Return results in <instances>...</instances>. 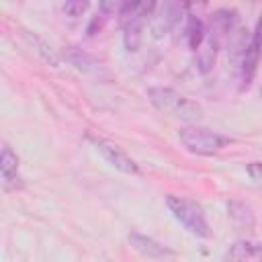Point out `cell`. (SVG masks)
<instances>
[{
	"mask_svg": "<svg viewBox=\"0 0 262 262\" xmlns=\"http://www.w3.org/2000/svg\"><path fill=\"white\" fill-rule=\"evenodd\" d=\"M63 57H66V61H70L76 70H80V72H92V70H96V59L92 57V55H88L86 51H82V49H78V47H68L66 51H63Z\"/></svg>",
	"mask_w": 262,
	"mask_h": 262,
	"instance_id": "cell-14",
	"label": "cell"
},
{
	"mask_svg": "<svg viewBox=\"0 0 262 262\" xmlns=\"http://www.w3.org/2000/svg\"><path fill=\"white\" fill-rule=\"evenodd\" d=\"M121 29H123V43H125V49H127V51H137L139 45H141V29H143V23H141V20L127 23V25H121Z\"/></svg>",
	"mask_w": 262,
	"mask_h": 262,
	"instance_id": "cell-17",
	"label": "cell"
},
{
	"mask_svg": "<svg viewBox=\"0 0 262 262\" xmlns=\"http://www.w3.org/2000/svg\"><path fill=\"white\" fill-rule=\"evenodd\" d=\"M219 43L223 37H231L233 33V12L231 10H217L211 14V31H209Z\"/></svg>",
	"mask_w": 262,
	"mask_h": 262,
	"instance_id": "cell-11",
	"label": "cell"
},
{
	"mask_svg": "<svg viewBox=\"0 0 262 262\" xmlns=\"http://www.w3.org/2000/svg\"><path fill=\"white\" fill-rule=\"evenodd\" d=\"M217 47H219V41H217L211 33H207L203 45L196 49V66H199V70H201L203 74L213 68L215 57H217Z\"/></svg>",
	"mask_w": 262,
	"mask_h": 262,
	"instance_id": "cell-12",
	"label": "cell"
},
{
	"mask_svg": "<svg viewBox=\"0 0 262 262\" xmlns=\"http://www.w3.org/2000/svg\"><path fill=\"white\" fill-rule=\"evenodd\" d=\"M0 174L6 188H14L18 184V158L6 145L2 147V154H0Z\"/></svg>",
	"mask_w": 262,
	"mask_h": 262,
	"instance_id": "cell-9",
	"label": "cell"
},
{
	"mask_svg": "<svg viewBox=\"0 0 262 262\" xmlns=\"http://www.w3.org/2000/svg\"><path fill=\"white\" fill-rule=\"evenodd\" d=\"M178 137L188 151L199 154V156H213V154L221 151L231 141L215 131L205 129V127H182L178 131Z\"/></svg>",
	"mask_w": 262,
	"mask_h": 262,
	"instance_id": "cell-3",
	"label": "cell"
},
{
	"mask_svg": "<svg viewBox=\"0 0 262 262\" xmlns=\"http://www.w3.org/2000/svg\"><path fill=\"white\" fill-rule=\"evenodd\" d=\"M129 242H131V246L139 252V254H143V256H147V258H151V260H164V258H170L174 252L172 250H168L166 246H162V244H158L156 239H151V237H147V235H141V233H137V231H131L129 233Z\"/></svg>",
	"mask_w": 262,
	"mask_h": 262,
	"instance_id": "cell-8",
	"label": "cell"
},
{
	"mask_svg": "<svg viewBox=\"0 0 262 262\" xmlns=\"http://www.w3.org/2000/svg\"><path fill=\"white\" fill-rule=\"evenodd\" d=\"M184 10V4L180 2H172V0H166V2H156L154 6V12L149 16V27H151V33L154 37H164L180 18Z\"/></svg>",
	"mask_w": 262,
	"mask_h": 262,
	"instance_id": "cell-4",
	"label": "cell"
},
{
	"mask_svg": "<svg viewBox=\"0 0 262 262\" xmlns=\"http://www.w3.org/2000/svg\"><path fill=\"white\" fill-rule=\"evenodd\" d=\"M229 262H262V244L237 242L229 250Z\"/></svg>",
	"mask_w": 262,
	"mask_h": 262,
	"instance_id": "cell-10",
	"label": "cell"
},
{
	"mask_svg": "<svg viewBox=\"0 0 262 262\" xmlns=\"http://www.w3.org/2000/svg\"><path fill=\"white\" fill-rule=\"evenodd\" d=\"M205 37H207V31H205L203 20L196 18V16H188V23H186V41H188V47L196 51L203 45Z\"/></svg>",
	"mask_w": 262,
	"mask_h": 262,
	"instance_id": "cell-16",
	"label": "cell"
},
{
	"mask_svg": "<svg viewBox=\"0 0 262 262\" xmlns=\"http://www.w3.org/2000/svg\"><path fill=\"white\" fill-rule=\"evenodd\" d=\"M94 145H96V149L102 154V158H104L113 168H117L119 172H123V174H137V172H139L137 164H135L121 147H117L115 143L104 141V139H94Z\"/></svg>",
	"mask_w": 262,
	"mask_h": 262,
	"instance_id": "cell-5",
	"label": "cell"
},
{
	"mask_svg": "<svg viewBox=\"0 0 262 262\" xmlns=\"http://www.w3.org/2000/svg\"><path fill=\"white\" fill-rule=\"evenodd\" d=\"M227 217H229L231 225L242 233H252L256 227L254 209L244 201H229L227 203Z\"/></svg>",
	"mask_w": 262,
	"mask_h": 262,
	"instance_id": "cell-7",
	"label": "cell"
},
{
	"mask_svg": "<svg viewBox=\"0 0 262 262\" xmlns=\"http://www.w3.org/2000/svg\"><path fill=\"white\" fill-rule=\"evenodd\" d=\"M248 174L252 180H256L258 184H262V162H252L248 164Z\"/></svg>",
	"mask_w": 262,
	"mask_h": 262,
	"instance_id": "cell-19",
	"label": "cell"
},
{
	"mask_svg": "<svg viewBox=\"0 0 262 262\" xmlns=\"http://www.w3.org/2000/svg\"><path fill=\"white\" fill-rule=\"evenodd\" d=\"M147 98L151 100V104H154L158 111L168 113V115H172V117H176V119H180V121L196 123V121L203 119V108H201L194 100H190V98L178 94V92L172 90V88H164V86L149 88V90H147Z\"/></svg>",
	"mask_w": 262,
	"mask_h": 262,
	"instance_id": "cell-1",
	"label": "cell"
},
{
	"mask_svg": "<svg viewBox=\"0 0 262 262\" xmlns=\"http://www.w3.org/2000/svg\"><path fill=\"white\" fill-rule=\"evenodd\" d=\"M246 33H248V31H244V29H235V31L231 33V37H229V57H231V61H233L237 68H242L246 49H248V45H250Z\"/></svg>",
	"mask_w": 262,
	"mask_h": 262,
	"instance_id": "cell-13",
	"label": "cell"
},
{
	"mask_svg": "<svg viewBox=\"0 0 262 262\" xmlns=\"http://www.w3.org/2000/svg\"><path fill=\"white\" fill-rule=\"evenodd\" d=\"M166 205L170 209V213L184 225V229H188L192 235L196 237H207L209 235V225L205 219V213L201 209V205H196L190 199L184 196H174L170 194L166 199Z\"/></svg>",
	"mask_w": 262,
	"mask_h": 262,
	"instance_id": "cell-2",
	"label": "cell"
},
{
	"mask_svg": "<svg viewBox=\"0 0 262 262\" xmlns=\"http://www.w3.org/2000/svg\"><path fill=\"white\" fill-rule=\"evenodd\" d=\"M260 53H262V16L256 25V31L250 39V45L246 49V55H244V61H242V80H244V86L250 84L254 72H256V66H258V59H260Z\"/></svg>",
	"mask_w": 262,
	"mask_h": 262,
	"instance_id": "cell-6",
	"label": "cell"
},
{
	"mask_svg": "<svg viewBox=\"0 0 262 262\" xmlns=\"http://www.w3.org/2000/svg\"><path fill=\"white\" fill-rule=\"evenodd\" d=\"M23 35H25V39H27V41L33 45V49H35V51H37V53H39V55H41V57H43V59H45L49 66L57 68V63H59V57H57V53L51 49V45H49V43H45V41H43L39 35L31 33V31H25Z\"/></svg>",
	"mask_w": 262,
	"mask_h": 262,
	"instance_id": "cell-15",
	"label": "cell"
},
{
	"mask_svg": "<svg viewBox=\"0 0 262 262\" xmlns=\"http://www.w3.org/2000/svg\"><path fill=\"white\" fill-rule=\"evenodd\" d=\"M88 8V2H82V0H70V2H66L63 4V12L68 14V16H82V12Z\"/></svg>",
	"mask_w": 262,
	"mask_h": 262,
	"instance_id": "cell-18",
	"label": "cell"
},
{
	"mask_svg": "<svg viewBox=\"0 0 262 262\" xmlns=\"http://www.w3.org/2000/svg\"><path fill=\"white\" fill-rule=\"evenodd\" d=\"M102 20H104V14H96L88 25V35H96V31H100L102 27Z\"/></svg>",
	"mask_w": 262,
	"mask_h": 262,
	"instance_id": "cell-20",
	"label": "cell"
}]
</instances>
